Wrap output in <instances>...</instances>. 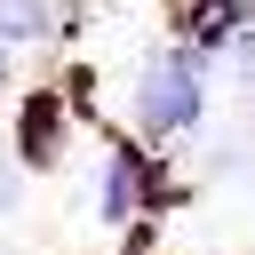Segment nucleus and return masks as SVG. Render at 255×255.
<instances>
[{
	"label": "nucleus",
	"instance_id": "f257e3e1",
	"mask_svg": "<svg viewBox=\"0 0 255 255\" xmlns=\"http://www.w3.org/2000/svg\"><path fill=\"white\" fill-rule=\"evenodd\" d=\"M207 72H215L207 48H191V40L159 48V56L135 72V88H128L135 135H143V143H183V135H199V120H207Z\"/></svg>",
	"mask_w": 255,
	"mask_h": 255
},
{
	"label": "nucleus",
	"instance_id": "f03ea898",
	"mask_svg": "<svg viewBox=\"0 0 255 255\" xmlns=\"http://www.w3.org/2000/svg\"><path fill=\"white\" fill-rule=\"evenodd\" d=\"M151 199H159V167L143 159V143H112L104 151V175H96V223L104 231H128Z\"/></svg>",
	"mask_w": 255,
	"mask_h": 255
},
{
	"label": "nucleus",
	"instance_id": "7ed1b4c3",
	"mask_svg": "<svg viewBox=\"0 0 255 255\" xmlns=\"http://www.w3.org/2000/svg\"><path fill=\"white\" fill-rule=\"evenodd\" d=\"M64 143H72V112H64L56 88H40V96L24 104V135H16V151H24V167H56Z\"/></svg>",
	"mask_w": 255,
	"mask_h": 255
},
{
	"label": "nucleus",
	"instance_id": "20e7f679",
	"mask_svg": "<svg viewBox=\"0 0 255 255\" xmlns=\"http://www.w3.org/2000/svg\"><path fill=\"white\" fill-rule=\"evenodd\" d=\"M56 32V0H0V40H48Z\"/></svg>",
	"mask_w": 255,
	"mask_h": 255
},
{
	"label": "nucleus",
	"instance_id": "39448f33",
	"mask_svg": "<svg viewBox=\"0 0 255 255\" xmlns=\"http://www.w3.org/2000/svg\"><path fill=\"white\" fill-rule=\"evenodd\" d=\"M8 207H16V183H8V167H0V215H8Z\"/></svg>",
	"mask_w": 255,
	"mask_h": 255
},
{
	"label": "nucleus",
	"instance_id": "423d86ee",
	"mask_svg": "<svg viewBox=\"0 0 255 255\" xmlns=\"http://www.w3.org/2000/svg\"><path fill=\"white\" fill-rule=\"evenodd\" d=\"M0 80H8V40H0Z\"/></svg>",
	"mask_w": 255,
	"mask_h": 255
},
{
	"label": "nucleus",
	"instance_id": "0eeeda50",
	"mask_svg": "<svg viewBox=\"0 0 255 255\" xmlns=\"http://www.w3.org/2000/svg\"><path fill=\"white\" fill-rule=\"evenodd\" d=\"M183 8H199V0H183Z\"/></svg>",
	"mask_w": 255,
	"mask_h": 255
}]
</instances>
